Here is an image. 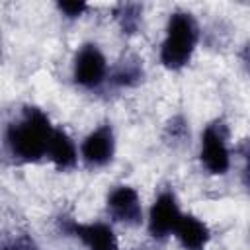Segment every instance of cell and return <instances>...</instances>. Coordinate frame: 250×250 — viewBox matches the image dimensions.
<instances>
[{
  "label": "cell",
  "mask_w": 250,
  "mask_h": 250,
  "mask_svg": "<svg viewBox=\"0 0 250 250\" xmlns=\"http://www.w3.org/2000/svg\"><path fill=\"white\" fill-rule=\"evenodd\" d=\"M55 129L49 117L37 107H25L21 117L8 127L6 143L10 152L23 162H35L49 150Z\"/></svg>",
  "instance_id": "6da1fadb"
},
{
  "label": "cell",
  "mask_w": 250,
  "mask_h": 250,
  "mask_svg": "<svg viewBox=\"0 0 250 250\" xmlns=\"http://www.w3.org/2000/svg\"><path fill=\"white\" fill-rule=\"evenodd\" d=\"M197 45V23L191 14L176 12L168 20L166 37L160 49V61L166 68L178 70L188 64Z\"/></svg>",
  "instance_id": "7a4b0ae2"
},
{
  "label": "cell",
  "mask_w": 250,
  "mask_h": 250,
  "mask_svg": "<svg viewBox=\"0 0 250 250\" xmlns=\"http://www.w3.org/2000/svg\"><path fill=\"white\" fill-rule=\"evenodd\" d=\"M201 162L211 174H225L230 166V156L227 148V129L221 121L207 125L201 135Z\"/></svg>",
  "instance_id": "3957f363"
},
{
  "label": "cell",
  "mask_w": 250,
  "mask_h": 250,
  "mask_svg": "<svg viewBox=\"0 0 250 250\" xmlns=\"http://www.w3.org/2000/svg\"><path fill=\"white\" fill-rule=\"evenodd\" d=\"M105 72H107V64H105V57L102 55V51L92 43L80 47L74 59L76 84L84 88H96L104 82Z\"/></svg>",
  "instance_id": "277c9868"
},
{
  "label": "cell",
  "mask_w": 250,
  "mask_h": 250,
  "mask_svg": "<svg viewBox=\"0 0 250 250\" xmlns=\"http://www.w3.org/2000/svg\"><path fill=\"white\" fill-rule=\"evenodd\" d=\"M180 219H182V213H180L176 195L172 191H162L150 207L148 232L154 238H166L176 230Z\"/></svg>",
  "instance_id": "5b68a950"
},
{
  "label": "cell",
  "mask_w": 250,
  "mask_h": 250,
  "mask_svg": "<svg viewBox=\"0 0 250 250\" xmlns=\"http://www.w3.org/2000/svg\"><path fill=\"white\" fill-rule=\"evenodd\" d=\"M113 150H115V141L109 125H100L82 143V158L92 168L105 166L113 158Z\"/></svg>",
  "instance_id": "8992f818"
},
{
  "label": "cell",
  "mask_w": 250,
  "mask_h": 250,
  "mask_svg": "<svg viewBox=\"0 0 250 250\" xmlns=\"http://www.w3.org/2000/svg\"><path fill=\"white\" fill-rule=\"evenodd\" d=\"M107 209L109 213L125 223V225H139L143 219V207L139 193L131 186H117L107 195Z\"/></svg>",
  "instance_id": "52a82bcc"
},
{
  "label": "cell",
  "mask_w": 250,
  "mask_h": 250,
  "mask_svg": "<svg viewBox=\"0 0 250 250\" xmlns=\"http://www.w3.org/2000/svg\"><path fill=\"white\" fill-rule=\"evenodd\" d=\"M70 232L76 234L90 250H117V240L111 227L104 223H90V225H70Z\"/></svg>",
  "instance_id": "ba28073f"
},
{
  "label": "cell",
  "mask_w": 250,
  "mask_h": 250,
  "mask_svg": "<svg viewBox=\"0 0 250 250\" xmlns=\"http://www.w3.org/2000/svg\"><path fill=\"white\" fill-rule=\"evenodd\" d=\"M176 238L186 250H203V246L209 240V229L203 221H199L193 215H182L178 227H176Z\"/></svg>",
  "instance_id": "9c48e42d"
},
{
  "label": "cell",
  "mask_w": 250,
  "mask_h": 250,
  "mask_svg": "<svg viewBox=\"0 0 250 250\" xmlns=\"http://www.w3.org/2000/svg\"><path fill=\"white\" fill-rule=\"evenodd\" d=\"M47 154L53 160V164L61 170L72 168L76 164V146H74L72 139L62 129H55Z\"/></svg>",
  "instance_id": "30bf717a"
},
{
  "label": "cell",
  "mask_w": 250,
  "mask_h": 250,
  "mask_svg": "<svg viewBox=\"0 0 250 250\" xmlns=\"http://www.w3.org/2000/svg\"><path fill=\"white\" fill-rule=\"evenodd\" d=\"M141 76H143V70H141V66H139L137 61H125L113 72V80L117 84H121V86L135 84V82L141 80Z\"/></svg>",
  "instance_id": "8fae6325"
},
{
  "label": "cell",
  "mask_w": 250,
  "mask_h": 250,
  "mask_svg": "<svg viewBox=\"0 0 250 250\" xmlns=\"http://www.w3.org/2000/svg\"><path fill=\"white\" fill-rule=\"evenodd\" d=\"M139 14H141V8L135 6V4H127V6H121V27L125 31H135L137 25H139Z\"/></svg>",
  "instance_id": "7c38bea8"
},
{
  "label": "cell",
  "mask_w": 250,
  "mask_h": 250,
  "mask_svg": "<svg viewBox=\"0 0 250 250\" xmlns=\"http://www.w3.org/2000/svg\"><path fill=\"white\" fill-rule=\"evenodd\" d=\"M59 10L64 12L68 18H76V16H80L86 10V4L84 2H61Z\"/></svg>",
  "instance_id": "4fadbf2b"
},
{
  "label": "cell",
  "mask_w": 250,
  "mask_h": 250,
  "mask_svg": "<svg viewBox=\"0 0 250 250\" xmlns=\"http://www.w3.org/2000/svg\"><path fill=\"white\" fill-rule=\"evenodd\" d=\"M246 184L250 186V145H248V154H246Z\"/></svg>",
  "instance_id": "5bb4252c"
},
{
  "label": "cell",
  "mask_w": 250,
  "mask_h": 250,
  "mask_svg": "<svg viewBox=\"0 0 250 250\" xmlns=\"http://www.w3.org/2000/svg\"><path fill=\"white\" fill-rule=\"evenodd\" d=\"M4 250H16V246H6Z\"/></svg>",
  "instance_id": "9a60e30c"
}]
</instances>
